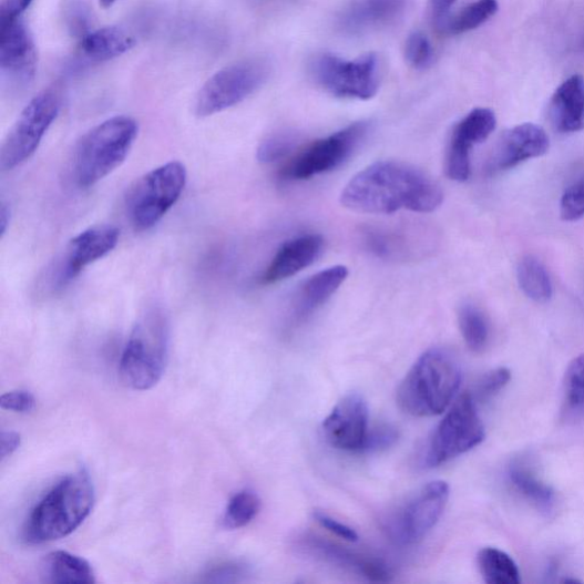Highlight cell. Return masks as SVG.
I'll list each match as a JSON object with an SVG mask.
<instances>
[{
	"instance_id": "27",
	"label": "cell",
	"mask_w": 584,
	"mask_h": 584,
	"mask_svg": "<svg viewBox=\"0 0 584 584\" xmlns=\"http://www.w3.org/2000/svg\"><path fill=\"white\" fill-rule=\"evenodd\" d=\"M480 572L488 584H519L521 572L516 562L496 549H484L479 553Z\"/></svg>"
},
{
	"instance_id": "32",
	"label": "cell",
	"mask_w": 584,
	"mask_h": 584,
	"mask_svg": "<svg viewBox=\"0 0 584 584\" xmlns=\"http://www.w3.org/2000/svg\"><path fill=\"white\" fill-rule=\"evenodd\" d=\"M297 145L293 133H276L266 137L258 146L257 160L262 164H274L287 157Z\"/></svg>"
},
{
	"instance_id": "23",
	"label": "cell",
	"mask_w": 584,
	"mask_h": 584,
	"mask_svg": "<svg viewBox=\"0 0 584 584\" xmlns=\"http://www.w3.org/2000/svg\"><path fill=\"white\" fill-rule=\"evenodd\" d=\"M407 0H358L345 13L344 25L349 30H363L386 24L399 18Z\"/></svg>"
},
{
	"instance_id": "20",
	"label": "cell",
	"mask_w": 584,
	"mask_h": 584,
	"mask_svg": "<svg viewBox=\"0 0 584 584\" xmlns=\"http://www.w3.org/2000/svg\"><path fill=\"white\" fill-rule=\"evenodd\" d=\"M554 129L561 134H573L584 129V78L574 74L555 92L550 105Z\"/></svg>"
},
{
	"instance_id": "41",
	"label": "cell",
	"mask_w": 584,
	"mask_h": 584,
	"mask_svg": "<svg viewBox=\"0 0 584 584\" xmlns=\"http://www.w3.org/2000/svg\"><path fill=\"white\" fill-rule=\"evenodd\" d=\"M33 0H2L0 6V21H10L22 18Z\"/></svg>"
},
{
	"instance_id": "42",
	"label": "cell",
	"mask_w": 584,
	"mask_h": 584,
	"mask_svg": "<svg viewBox=\"0 0 584 584\" xmlns=\"http://www.w3.org/2000/svg\"><path fill=\"white\" fill-rule=\"evenodd\" d=\"M21 445V436L17 432H2L0 434V458L4 461Z\"/></svg>"
},
{
	"instance_id": "6",
	"label": "cell",
	"mask_w": 584,
	"mask_h": 584,
	"mask_svg": "<svg viewBox=\"0 0 584 584\" xmlns=\"http://www.w3.org/2000/svg\"><path fill=\"white\" fill-rule=\"evenodd\" d=\"M187 182L186 167L171 162L140 177L129 189V218L139 232L157 225L177 204Z\"/></svg>"
},
{
	"instance_id": "4",
	"label": "cell",
	"mask_w": 584,
	"mask_h": 584,
	"mask_svg": "<svg viewBox=\"0 0 584 584\" xmlns=\"http://www.w3.org/2000/svg\"><path fill=\"white\" fill-rule=\"evenodd\" d=\"M139 135L132 116L115 115L78 141L72 158V177L78 187L90 188L120 168Z\"/></svg>"
},
{
	"instance_id": "25",
	"label": "cell",
	"mask_w": 584,
	"mask_h": 584,
	"mask_svg": "<svg viewBox=\"0 0 584 584\" xmlns=\"http://www.w3.org/2000/svg\"><path fill=\"white\" fill-rule=\"evenodd\" d=\"M43 576L47 582L55 584L95 583L94 571L86 560L62 551L47 556Z\"/></svg>"
},
{
	"instance_id": "16",
	"label": "cell",
	"mask_w": 584,
	"mask_h": 584,
	"mask_svg": "<svg viewBox=\"0 0 584 584\" xmlns=\"http://www.w3.org/2000/svg\"><path fill=\"white\" fill-rule=\"evenodd\" d=\"M369 411L359 395L345 397L326 418L322 430L327 442L342 451L362 452L369 427Z\"/></svg>"
},
{
	"instance_id": "5",
	"label": "cell",
	"mask_w": 584,
	"mask_h": 584,
	"mask_svg": "<svg viewBox=\"0 0 584 584\" xmlns=\"http://www.w3.org/2000/svg\"><path fill=\"white\" fill-rule=\"evenodd\" d=\"M170 349V326L160 307L137 320L120 365L123 382L134 391H148L164 376Z\"/></svg>"
},
{
	"instance_id": "10",
	"label": "cell",
	"mask_w": 584,
	"mask_h": 584,
	"mask_svg": "<svg viewBox=\"0 0 584 584\" xmlns=\"http://www.w3.org/2000/svg\"><path fill=\"white\" fill-rule=\"evenodd\" d=\"M121 230L112 225H96L75 236L41 280L47 294L64 290L82 271L107 256L119 245Z\"/></svg>"
},
{
	"instance_id": "3",
	"label": "cell",
	"mask_w": 584,
	"mask_h": 584,
	"mask_svg": "<svg viewBox=\"0 0 584 584\" xmlns=\"http://www.w3.org/2000/svg\"><path fill=\"white\" fill-rule=\"evenodd\" d=\"M462 376L455 359L441 348L427 350L401 382L400 408L413 417L443 413L454 400Z\"/></svg>"
},
{
	"instance_id": "37",
	"label": "cell",
	"mask_w": 584,
	"mask_h": 584,
	"mask_svg": "<svg viewBox=\"0 0 584 584\" xmlns=\"http://www.w3.org/2000/svg\"><path fill=\"white\" fill-rule=\"evenodd\" d=\"M399 439L395 427L382 424L369 431L362 452H377L392 447Z\"/></svg>"
},
{
	"instance_id": "1",
	"label": "cell",
	"mask_w": 584,
	"mask_h": 584,
	"mask_svg": "<svg viewBox=\"0 0 584 584\" xmlns=\"http://www.w3.org/2000/svg\"><path fill=\"white\" fill-rule=\"evenodd\" d=\"M441 186L421 170L402 162H378L345 186L340 202L360 214L391 215L401 211L432 213L441 207Z\"/></svg>"
},
{
	"instance_id": "35",
	"label": "cell",
	"mask_w": 584,
	"mask_h": 584,
	"mask_svg": "<svg viewBox=\"0 0 584 584\" xmlns=\"http://www.w3.org/2000/svg\"><path fill=\"white\" fill-rule=\"evenodd\" d=\"M512 378L511 371L499 368L486 373L477 385L474 395L475 401H486L496 396L504 386H508Z\"/></svg>"
},
{
	"instance_id": "24",
	"label": "cell",
	"mask_w": 584,
	"mask_h": 584,
	"mask_svg": "<svg viewBox=\"0 0 584 584\" xmlns=\"http://www.w3.org/2000/svg\"><path fill=\"white\" fill-rule=\"evenodd\" d=\"M508 475L514 489L537 511L544 514L553 513L556 505L554 489L542 481L527 463L522 461L512 463Z\"/></svg>"
},
{
	"instance_id": "22",
	"label": "cell",
	"mask_w": 584,
	"mask_h": 584,
	"mask_svg": "<svg viewBox=\"0 0 584 584\" xmlns=\"http://www.w3.org/2000/svg\"><path fill=\"white\" fill-rule=\"evenodd\" d=\"M135 37L121 27H104L90 31L80 39V52L92 62H106L130 52Z\"/></svg>"
},
{
	"instance_id": "43",
	"label": "cell",
	"mask_w": 584,
	"mask_h": 584,
	"mask_svg": "<svg viewBox=\"0 0 584 584\" xmlns=\"http://www.w3.org/2000/svg\"><path fill=\"white\" fill-rule=\"evenodd\" d=\"M457 0H430L431 17L438 25H441L455 4Z\"/></svg>"
},
{
	"instance_id": "14",
	"label": "cell",
	"mask_w": 584,
	"mask_h": 584,
	"mask_svg": "<svg viewBox=\"0 0 584 584\" xmlns=\"http://www.w3.org/2000/svg\"><path fill=\"white\" fill-rule=\"evenodd\" d=\"M495 127V114L488 107L474 109L455 125L445 155V172L450 180L465 182L471 177L472 150L488 140Z\"/></svg>"
},
{
	"instance_id": "34",
	"label": "cell",
	"mask_w": 584,
	"mask_h": 584,
	"mask_svg": "<svg viewBox=\"0 0 584 584\" xmlns=\"http://www.w3.org/2000/svg\"><path fill=\"white\" fill-rule=\"evenodd\" d=\"M561 217L565 222H576L584 217V175L564 191L561 199Z\"/></svg>"
},
{
	"instance_id": "28",
	"label": "cell",
	"mask_w": 584,
	"mask_h": 584,
	"mask_svg": "<svg viewBox=\"0 0 584 584\" xmlns=\"http://www.w3.org/2000/svg\"><path fill=\"white\" fill-rule=\"evenodd\" d=\"M498 10V0H477L454 17L447 19L440 27L451 35L470 32L486 23Z\"/></svg>"
},
{
	"instance_id": "40",
	"label": "cell",
	"mask_w": 584,
	"mask_h": 584,
	"mask_svg": "<svg viewBox=\"0 0 584 584\" xmlns=\"http://www.w3.org/2000/svg\"><path fill=\"white\" fill-rule=\"evenodd\" d=\"M315 519L322 527L346 541L356 542L359 539L358 533L352 527L331 519L327 514L317 512Z\"/></svg>"
},
{
	"instance_id": "33",
	"label": "cell",
	"mask_w": 584,
	"mask_h": 584,
	"mask_svg": "<svg viewBox=\"0 0 584 584\" xmlns=\"http://www.w3.org/2000/svg\"><path fill=\"white\" fill-rule=\"evenodd\" d=\"M406 59L417 70H423L431 65L433 61V48L430 39L421 31H414L408 37L406 42Z\"/></svg>"
},
{
	"instance_id": "30",
	"label": "cell",
	"mask_w": 584,
	"mask_h": 584,
	"mask_svg": "<svg viewBox=\"0 0 584 584\" xmlns=\"http://www.w3.org/2000/svg\"><path fill=\"white\" fill-rule=\"evenodd\" d=\"M564 412L570 418H584V355L575 358L566 370Z\"/></svg>"
},
{
	"instance_id": "39",
	"label": "cell",
	"mask_w": 584,
	"mask_h": 584,
	"mask_svg": "<svg viewBox=\"0 0 584 584\" xmlns=\"http://www.w3.org/2000/svg\"><path fill=\"white\" fill-rule=\"evenodd\" d=\"M0 407L13 412L28 413L35 408V399L27 391L9 392L0 398Z\"/></svg>"
},
{
	"instance_id": "2",
	"label": "cell",
	"mask_w": 584,
	"mask_h": 584,
	"mask_svg": "<svg viewBox=\"0 0 584 584\" xmlns=\"http://www.w3.org/2000/svg\"><path fill=\"white\" fill-rule=\"evenodd\" d=\"M94 501L86 471L65 477L34 505L23 527L24 541L41 544L70 535L90 516Z\"/></svg>"
},
{
	"instance_id": "29",
	"label": "cell",
	"mask_w": 584,
	"mask_h": 584,
	"mask_svg": "<svg viewBox=\"0 0 584 584\" xmlns=\"http://www.w3.org/2000/svg\"><path fill=\"white\" fill-rule=\"evenodd\" d=\"M459 328L467 346L480 354L486 347L490 330L481 309L472 304H464L458 314Z\"/></svg>"
},
{
	"instance_id": "38",
	"label": "cell",
	"mask_w": 584,
	"mask_h": 584,
	"mask_svg": "<svg viewBox=\"0 0 584 584\" xmlns=\"http://www.w3.org/2000/svg\"><path fill=\"white\" fill-rule=\"evenodd\" d=\"M248 573L247 565L242 563H228L215 566L206 576L208 582H237L248 575Z\"/></svg>"
},
{
	"instance_id": "45",
	"label": "cell",
	"mask_w": 584,
	"mask_h": 584,
	"mask_svg": "<svg viewBox=\"0 0 584 584\" xmlns=\"http://www.w3.org/2000/svg\"><path fill=\"white\" fill-rule=\"evenodd\" d=\"M116 2H119V0H100V6H101L103 9H110V8L113 7Z\"/></svg>"
},
{
	"instance_id": "7",
	"label": "cell",
	"mask_w": 584,
	"mask_h": 584,
	"mask_svg": "<svg viewBox=\"0 0 584 584\" xmlns=\"http://www.w3.org/2000/svg\"><path fill=\"white\" fill-rule=\"evenodd\" d=\"M485 439L478 403L471 393L461 396L439 423L422 457L427 469H434L480 445Z\"/></svg>"
},
{
	"instance_id": "44",
	"label": "cell",
	"mask_w": 584,
	"mask_h": 584,
	"mask_svg": "<svg viewBox=\"0 0 584 584\" xmlns=\"http://www.w3.org/2000/svg\"><path fill=\"white\" fill-rule=\"evenodd\" d=\"M10 222L11 208L7 203L3 202L2 207H0V235H2V237L6 236Z\"/></svg>"
},
{
	"instance_id": "31",
	"label": "cell",
	"mask_w": 584,
	"mask_h": 584,
	"mask_svg": "<svg viewBox=\"0 0 584 584\" xmlns=\"http://www.w3.org/2000/svg\"><path fill=\"white\" fill-rule=\"evenodd\" d=\"M260 511L258 495L249 490L233 495L223 516V525L228 530H237L252 523Z\"/></svg>"
},
{
	"instance_id": "17",
	"label": "cell",
	"mask_w": 584,
	"mask_h": 584,
	"mask_svg": "<svg viewBox=\"0 0 584 584\" xmlns=\"http://www.w3.org/2000/svg\"><path fill=\"white\" fill-rule=\"evenodd\" d=\"M550 150V137L540 126L522 124L505 132L488 162L491 175L513 170L524 162L542 157Z\"/></svg>"
},
{
	"instance_id": "15",
	"label": "cell",
	"mask_w": 584,
	"mask_h": 584,
	"mask_svg": "<svg viewBox=\"0 0 584 584\" xmlns=\"http://www.w3.org/2000/svg\"><path fill=\"white\" fill-rule=\"evenodd\" d=\"M449 495L450 488L443 481H436L423 488L395 522V537L404 544L423 539L442 518Z\"/></svg>"
},
{
	"instance_id": "9",
	"label": "cell",
	"mask_w": 584,
	"mask_h": 584,
	"mask_svg": "<svg viewBox=\"0 0 584 584\" xmlns=\"http://www.w3.org/2000/svg\"><path fill=\"white\" fill-rule=\"evenodd\" d=\"M62 99L54 90L35 95L21 111L0 148V167L13 171L29 161L57 121Z\"/></svg>"
},
{
	"instance_id": "21",
	"label": "cell",
	"mask_w": 584,
	"mask_h": 584,
	"mask_svg": "<svg viewBox=\"0 0 584 584\" xmlns=\"http://www.w3.org/2000/svg\"><path fill=\"white\" fill-rule=\"evenodd\" d=\"M306 550L326 562L357 572L373 582H388L392 576L381 561L349 553L316 537L306 541Z\"/></svg>"
},
{
	"instance_id": "18",
	"label": "cell",
	"mask_w": 584,
	"mask_h": 584,
	"mask_svg": "<svg viewBox=\"0 0 584 584\" xmlns=\"http://www.w3.org/2000/svg\"><path fill=\"white\" fill-rule=\"evenodd\" d=\"M324 238L319 235H303L285 243L260 278L264 286L276 285L299 274L315 264L324 250Z\"/></svg>"
},
{
	"instance_id": "26",
	"label": "cell",
	"mask_w": 584,
	"mask_h": 584,
	"mask_svg": "<svg viewBox=\"0 0 584 584\" xmlns=\"http://www.w3.org/2000/svg\"><path fill=\"white\" fill-rule=\"evenodd\" d=\"M518 280L522 291L535 303H547L553 297V284L549 270L532 256L520 262Z\"/></svg>"
},
{
	"instance_id": "11",
	"label": "cell",
	"mask_w": 584,
	"mask_h": 584,
	"mask_svg": "<svg viewBox=\"0 0 584 584\" xmlns=\"http://www.w3.org/2000/svg\"><path fill=\"white\" fill-rule=\"evenodd\" d=\"M370 124L359 122L309 144L280 171L285 181H305L340 167L360 146Z\"/></svg>"
},
{
	"instance_id": "36",
	"label": "cell",
	"mask_w": 584,
	"mask_h": 584,
	"mask_svg": "<svg viewBox=\"0 0 584 584\" xmlns=\"http://www.w3.org/2000/svg\"><path fill=\"white\" fill-rule=\"evenodd\" d=\"M90 9L80 0L71 3L68 8L66 21L70 31L78 38H83L90 31L91 28V14Z\"/></svg>"
},
{
	"instance_id": "12",
	"label": "cell",
	"mask_w": 584,
	"mask_h": 584,
	"mask_svg": "<svg viewBox=\"0 0 584 584\" xmlns=\"http://www.w3.org/2000/svg\"><path fill=\"white\" fill-rule=\"evenodd\" d=\"M314 74L320 86L340 99L370 100L380 84L379 59L375 53L356 60L322 54L314 63Z\"/></svg>"
},
{
	"instance_id": "19",
	"label": "cell",
	"mask_w": 584,
	"mask_h": 584,
	"mask_svg": "<svg viewBox=\"0 0 584 584\" xmlns=\"http://www.w3.org/2000/svg\"><path fill=\"white\" fill-rule=\"evenodd\" d=\"M348 276L346 266L326 268L307 279L291 304V320L300 324L314 316L340 288Z\"/></svg>"
},
{
	"instance_id": "13",
	"label": "cell",
	"mask_w": 584,
	"mask_h": 584,
	"mask_svg": "<svg viewBox=\"0 0 584 584\" xmlns=\"http://www.w3.org/2000/svg\"><path fill=\"white\" fill-rule=\"evenodd\" d=\"M0 72L11 89L23 90L35 76L38 55L22 18L0 21Z\"/></svg>"
},
{
	"instance_id": "8",
	"label": "cell",
	"mask_w": 584,
	"mask_h": 584,
	"mask_svg": "<svg viewBox=\"0 0 584 584\" xmlns=\"http://www.w3.org/2000/svg\"><path fill=\"white\" fill-rule=\"evenodd\" d=\"M269 64L249 59L229 64L213 74L199 91L194 112L199 119L236 106L257 92L268 80Z\"/></svg>"
}]
</instances>
